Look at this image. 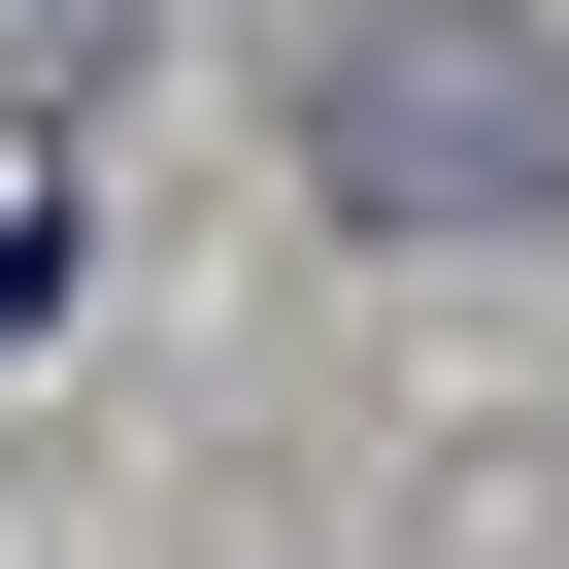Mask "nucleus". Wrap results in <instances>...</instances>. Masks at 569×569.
Wrapping results in <instances>:
<instances>
[{
  "label": "nucleus",
  "instance_id": "obj_1",
  "mask_svg": "<svg viewBox=\"0 0 569 569\" xmlns=\"http://www.w3.org/2000/svg\"><path fill=\"white\" fill-rule=\"evenodd\" d=\"M302 168L369 234H536L569 201V34H536V0H369L336 101H302Z\"/></svg>",
  "mask_w": 569,
  "mask_h": 569
},
{
  "label": "nucleus",
  "instance_id": "obj_2",
  "mask_svg": "<svg viewBox=\"0 0 569 569\" xmlns=\"http://www.w3.org/2000/svg\"><path fill=\"white\" fill-rule=\"evenodd\" d=\"M101 34H134V0H0V101H101Z\"/></svg>",
  "mask_w": 569,
  "mask_h": 569
}]
</instances>
